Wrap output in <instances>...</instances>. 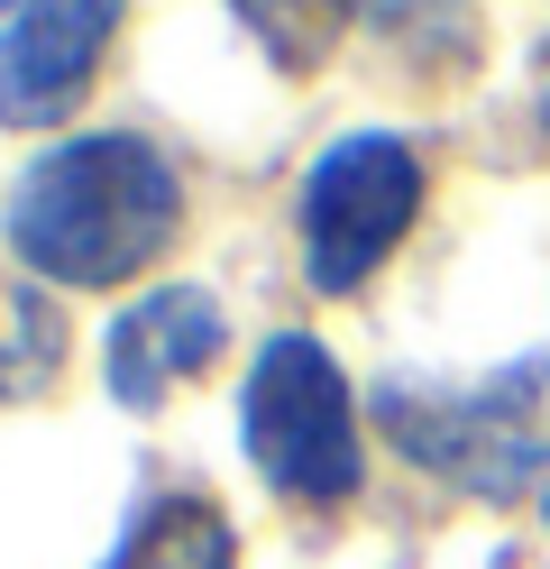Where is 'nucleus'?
I'll return each instance as SVG.
<instances>
[{
  "label": "nucleus",
  "mask_w": 550,
  "mask_h": 569,
  "mask_svg": "<svg viewBox=\"0 0 550 569\" xmlns=\"http://www.w3.org/2000/svg\"><path fill=\"white\" fill-rule=\"evenodd\" d=\"M129 0H19L0 28V129H56L83 111Z\"/></svg>",
  "instance_id": "39448f33"
},
{
  "label": "nucleus",
  "mask_w": 550,
  "mask_h": 569,
  "mask_svg": "<svg viewBox=\"0 0 550 569\" xmlns=\"http://www.w3.org/2000/svg\"><path fill=\"white\" fill-rule=\"evenodd\" d=\"M541 523H550V478H541Z\"/></svg>",
  "instance_id": "1a4fd4ad"
},
{
  "label": "nucleus",
  "mask_w": 550,
  "mask_h": 569,
  "mask_svg": "<svg viewBox=\"0 0 550 569\" xmlns=\"http://www.w3.org/2000/svg\"><path fill=\"white\" fill-rule=\"evenodd\" d=\"M183 230V174L166 166L157 138L92 129L37 148L10 193H0V239L37 284L64 295H110L138 267H157Z\"/></svg>",
  "instance_id": "f257e3e1"
},
{
  "label": "nucleus",
  "mask_w": 550,
  "mask_h": 569,
  "mask_svg": "<svg viewBox=\"0 0 550 569\" xmlns=\"http://www.w3.org/2000/svg\"><path fill=\"white\" fill-rule=\"evenodd\" d=\"M541 120H550V92H541Z\"/></svg>",
  "instance_id": "9d476101"
},
{
  "label": "nucleus",
  "mask_w": 550,
  "mask_h": 569,
  "mask_svg": "<svg viewBox=\"0 0 550 569\" xmlns=\"http://www.w3.org/2000/svg\"><path fill=\"white\" fill-rule=\"evenodd\" d=\"M377 422L440 487L523 496L532 478H550V359L496 368L477 386H403V377H386L377 386Z\"/></svg>",
  "instance_id": "f03ea898"
},
{
  "label": "nucleus",
  "mask_w": 550,
  "mask_h": 569,
  "mask_svg": "<svg viewBox=\"0 0 550 569\" xmlns=\"http://www.w3.org/2000/svg\"><path fill=\"white\" fill-rule=\"evenodd\" d=\"M0 10H19V0H0Z\"/></svg>",
  "instance_id": "9b49d317"
},
{
  "label": "nucleus",
  "mask_w": 550,
  "mask_h": 569,
  "mask_svg": "<svg viewBox=\"0 0 550 569\" xmlns=\"http://www.w3.org/2000/svg\"><path fill=\"white\" fill-rule=\"evenodd\" d=\"M101 569H239V542H230V523H220L211 496L174 487V496H157V506L120 532V551H110Z\"/></svg>",
  "instance_id": "0eeeda50"
},
{
  "label": "nucleus",
  "mask_w": 550,
  "mask_h": 569,
  "mask_svg": "<svg viewBox=\"0 0 550 569\" xmlns=\"http://www.w3.org/2000/svg\"><path fill=\"white\" fill-rule=\"evenodd\" d=\"M220 349H230V312H220L211 284H147L138 303L110 312L101 331V386L110 405L157 413L183 377H202Z\"/></svg>",
  "instance_id": "423d86ee"
},
{
  "label": "nucleus",
  "mask_w": 550,
  "mask_h": 569,
  "mask_svg": "<svg viewBox=\"0 0 550 569\" xmlns=\"http://www.w3.org/2000/svg\"><path fill=\"white\" fill-rule=\"evenodd\" d=\"M230 10L257 28V47H267L284 74H312V64L330 56V38L349 28L358 0H230Z\"/></svg>",
  "instance_id": "6e6552de"
},
{
  "label": "nucleus",
  "mask_w": 550,
  "mask_h": 569,
  "mask_svg": "<svg viewBox=\"0 0 550 569\" xmlns=\"http://www.w3.org/2000/svg\"><path fill=\"white\" fill-rule=\"evenodd\" d=\"M239 450L284 506H349L367 478V441H358V405L340 359L312 331H276L248 359L239 386Z\"/></svg>",
  "instance_id": "7ed1b4c3"
},
{
  "label": "nucleus",
  "mask_w": 550,
  "mask_h": 569,
  "mask_svg": "<svg viewBox=\"0 0 550 569\" xmlns=\"http://www.w3.org/2000/svg\"><path fill=\"white\" fill-rule=\"evenodd\" d=\"M422 221V157L394 129H349L303 166L293 193V239H303V284L312 295H358L403 230Z\"/></svg>",
  "instance_id": "20e7f679"
}]
</instances>
